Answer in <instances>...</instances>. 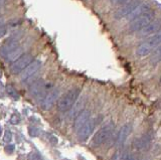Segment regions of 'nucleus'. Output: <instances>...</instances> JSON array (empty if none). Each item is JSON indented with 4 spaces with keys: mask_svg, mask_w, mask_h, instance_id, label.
<instances>
[{
    "mask_svg": "<svg viewBox=\"0 0 161 160\" xmlns=\"http://www.w3.org/2000/svg\"><path fill=\"white\" fill-rule=\"evenodd\" d=\"M160 83H161V78H160Z\"/></svg>",
    "mask_w": 161,
    "mask_h": 160,
    "instance_id": "obj_30",
    "label": "nucleus"
},
{
    "mask_svg": "<svg viewBox=\"0 0 161 160\" xmlns=\"http://www.w3.org/2000/svg\"><path fill=\"white\" fill-rule=\"evenodd\" d=\"M41 68V61H33L30 65H28L27 67L22 70L21 74V81H27L30 78H32L36 73L39 70V68Z\"/></svg>",
    "mask_w": 161,
    "mask_h": 160,
    "instance_id": "obj_8",
    "label": "nucleus"
},
{
    "mask_svg": "<svg viewBox=\"0 0 161 160\" xmlns=\"http://www.w3.org/2000/svg\"><path fill=\"white\" fill-rule=\"evenodd\" d=\"M159 44H161V29L158 32H156V34H154L151 38H149L145 42L141 43L136 49V54L139 56H145L150 54Z\"/></svg>",
    "mask_w": 161,
    "mask_h": 160,
    "instance_id": "obj_2",
    "label": "nucleus"
},
{
    "mask_svg": "<svg viewBox=\"0 0 161 160\" xmlns=\"http://www.w3.org/2000/svg\"><path fill=\"white\" fill-rule=\"evenodd\" d=\"M19 47V43L15 38H9L7 42H5L3 45L0 47V54L3 58H5L6 56L9 54L10 51H12L13 49H15L16 47Z\"/></svg>",
    "mask_w": 161,
    "mask_h": 160,
    "instance_id": "obj_15",
    "label": "nucleus"
},
{
    "mask_svg": "<svg viewBox=\"0 0 161 160\" xmlns=\"http://www.w3.org/2000/svg\"><path fill=\"white\" fill-rule=\"evenodd\" d=\"M81 90L78 88H75L70 90L67 94L63 96L58 102V109L60 112H67L75 105V103L78 101V98L80 96Z\"/></svg>",
    "mask_w": 161,
    "mask_h": 160,
    "instance_id": "obj_1",
    "label": "nucleus"
},
{
    "mask_svg": "<svg viewBox=\"0 0 161 160\" xmlns=\"http://www.w3.org/2000/svg\"><path fill=\"white\" fill-rule=\"evenodd\" d=\"M152 140H153L152 132H147L144 135H142L141 137L136 139L134 143H133V146L137 150H144L150 146V144L152 143Z\"/></svg>",
    "mask_w": 161,
    "mask_h": 160,
    "instance_id": "obj_7",
    "label": "nucleus"
},
{
    "mask_svg": "<svg viewBox=\"0 0 161 160\" xmlns=\"http://www.w3.org/2000/svg\"><path fill=\"white\" fill-rule=\"evenodd\" d=\"M22 52H23V49H22V47L19 45V47H16L15 49H13L12 51L9 52V54L4 59H6V61H9V63H14L16 59H18L20 56H22Z\"/></svg>",
    "mask_w": 161,
    "mask_h": 160,
    "instance_id": "obj_18",
    "label": "nucleus"
},
{
    "mask_svg": "<svg viewBox=\"0 0 161 160\" xmlns=\"http://www.w3.org/2000/svg\"><path fill=\"white\" fill-rule=\"evenodd\" d=\"M139 4L140 3L138 2V0H133V1L129 2V3L125 4L123 7L118 9L116 12H115L114 17L116 18V19H121V18H123L125 16H128Z\"/></svg>",
    "mask_w": 161,
    "mask_h": 160,
    "instance_id": "obj_9",
    "label": "nucleus"
},
{
    "mask_svg": "<svg viewBox=\"0 0 161 160\" xmlns=\"http://www.w3.org/2000/svg\"><path fill=\"white\" fill-rule=\"evenodd\" d=\"M45 91V84L42 80H38V81L34 82L29 88V92L30 95L33 97H38Z\"/></svg>",
    "mask_w": 161,
    "mask_h": 160,
    "instance_id": "obj_16",
    "label": "nucleus"
},
{
    "mask_svg": "<svg viewBox=\"0 0 161 160\" xmlns=\"http://www.w3.org/2000/svg\"><path fill=\"white\" fill-rule=\"evenodd\" d=\"M1 76H2V73H1V70H0V78H1Z\"/></svg>",
    "mask_w": 161,
    "mask_h": 160,
    "instance_id": "obj_28",
    "label": "nucleus"
},
{
    "mask_svg": "<svg viewBox=\"0 0 161 160\" xmlns=\"http://www.w3.org/2000/svg\"><path fill=\"white\" fill-rule=\"evenodd\" d=\"M113 124H107L105 126H103L100 130L96 132V134L93 136L92 139V145L93 146H101L103 144L107 143L113 136Z\"/></svg>",
    "mask_w": 161,
    "mask_h": 160,
    "instance_id": "obj_3",
    "label": "nucleus"
},
{
    "mask_svg": "<svg viewBox=\"0 0 161 160\" xmlns=\"http://www.w3.org/2000/svg\"><path fill=\"white\" fill-rule=\"evenodd\" d=\"M159 61H161V45L155 49L154 54H152V56H151V63L156 65V63H159Z\"/></svg>",
    "mask_w": 161,
    "mask_h": 160,
    "instance_id": "obj_20",
    "label": "nucleus"
},
{
    "mask_svg": "<svg viewBox=\"0 0 161 160\" xmlns=\"http://www.w3.org/2000/svg\"><path fill=\"white\" fill-rule=\"evenodd\" d=\"M31 160H41V157H40L39 155L32 154L31 155Z\"/></svg>",
    "mask_w": 161,
    "mask_h": 160,
    "instance_id": "obj_26",
    "label": "nucleus"
},
{
    "mask_svg": "<svg viewBox=\"0 0 161 160\" xmlns=\"http://www.w3.org/2000/svg\"><path fill=\"white\" fill-rule=\"evenodd\" d=\"M132 131V125L131 124H126L120 129V131L118 132V135L116 137V142H115V146L116 147H121L124 145L126 139L128 138L129 134Z\"/></svg>",
    "mask_w": 161,
    "mask_h": 160,
    "instance_id": "obj_10",
    "label": "nucleus"
},
{
    "mask_svg": "<svg viewBox=\"0 0 161 160\" xmlns=\"http://www.w3.org/2000/svg\"><path fill=\"white\" fill-rule=\"evenodd\" d=\"M10 123L11 124H18L19 123V118L16 115H13L10 119Z\"/></svg>",
    "mask_w": 161,
    "mask_h": 160,
    "instance_id": "obj_24",
    "label": "nucleus"
},
{
    "mask_svg": "<svg viewBox=\"0 0 161 160\" xmlns=\"http://www.w3.org/2000/svg\"><path fill=\"white\" fill-rule=\"evenodd\" d=\"M6 90H7L8 95L10 96L11 98H13L14 100H18V99H19V95H18L17 91L15 90V89L13 88L11 85H8L7 88H6Z\"/></svg>",
    "mask_w": 161,
    "mask_h": 160,
    "instance_id": "obj_21",
    "label": "nucleus"
},
{
    "mask_svg": "<svg viewBox=\"0 0 161 160\" xmlns=\"http://www.w3.org/2000/svg\"><path fill=\"white\" fill-rule=\"evenodd\" d=\"M1 131H2V128H1V126H0V134H1Z\"/></svg>",
    "mask_w": 161,
    "mask_h": 160,
    "instance_id": "obj_29",
    "label": "nucleus"
},
{
    "mask_svg": "<svg viewBox=\"0 0 161 160\" xmlns=\"http://www.w3.org/2000/svg\"><path fill=\"white\" fill-rule=\"evenodd\" d=\"M6 2H7V0H0V8L3 7V6L6 4Z\"/></svg>",
    "mask_w": 161,
    "mask_h": 160,
    "instance_id": "obj_27",
    "label": "nucleus"
},
{
    "mask_svg": "<svg viewBox=\"0 0 161 160\" xmlns=\"http://www.w3.org/2000/svg\"><path fill=\"white\" fill-rule=\"evenodd\" d=\"M6 34V26H5V22L4 19L2 17H0V38L3 37Z\"/></svg>",
    "mask_w": 161,
    "mask_h": 160,
    "instance_id": "obj_22",
    "label": "nucleus"
},
{
    "mask_svg": "<svg viewBox=\"0 0 161 160\" xmlns=\"http://www.w3.org/2000/svg\"><path fill=\"white\" fill-rule=\"evenodd\" d=\"M112 160H135V158L130 152L119 150L113 155Z\"/></svg>",
    "mask_w": 161,
    "mask_h": 160,
    "instance_id": "obj_19",
    "label": "nucleus"
},
{
    "mask_svg": "<svg viewBox=\"0 0 161 160\" xmlns=\"http://www.w3.org/2000/svg\"><path fill=\"white\" fill-rule=\"evenodd\" d=\"M161 28V20L159 19H155L153 21H151L150 23L147 26H145L143 29L139 31V36L141 37H144V36H147L149 34H152L155 32H158Z\"/></svg>",
    "mask_w": 161,
    "mask_h": 160,
    "instance_id": "obj_12",
    "label": "nucleus"
},
{
    "mask_svg": "<svg viewBox=\"0 0 161 160\" xmlns=\"http://www.w3.org/2000/svg\"><path fill=\"white\" fill-rule=\"evenodd\" d=\"M58 96H60V90L58 89H53L51 92L47 94L44 97V101H42V108L44 110H49L51 107L54 105V103L56 102V100L58 99Z\"/></svg>",
    "mask_w": 161,
    "mask_h": 160,
    "instance_id": "obj_11",
    "label": "nucleus"
},
{
    "mask_svg": "<svg viewBox=\"0 0 161 160\" xmlns=\"http://www.w3.org/2000/svg\"><path fill=\"white\" fill-rule=\"evenodd\" d=\"M150 5L147 3H140L139 5L136 7L130 14L128 15V20L132 21V20L136 19L137 17L141 16V15L145 14V13H148L150 12Z\"/></svg>",
    "mask_w": 161,
    "mask_h": 160,
    "instance_id": "obj_13",
    "label": "nucleus"
},
{
    "mask_svg": "<svg viewBox=\"0 0 161 160\" xmlns=\"http://www.w3.org/2000/svg\"><path fill=\"white\" fill-rule=\"evenodd\" d=\"M11 138H12V134H11V132L10 131H6L5 135H4V137H3V141L4 142H6V143H8V142H10L11 141Z\"/></svg>",
    "mask_w": 161,
    "mask_h": 160,
    "instance_id": "obj_23",
    "label": "nucleus"
},
{
    "mask_svg": "<svg viewBox=\"0 0 161 160\" xmlns=\"http://www.w3.org/2000/svg\"><path fill=\"white\" fill-rule=\"evenodd\" d=\"M86 105V99H81L79 101L75 103V105L72 107V110L70 111V117L71 118H76L79 114L84 110V107Z\"/></svg>",
    "mask_w": 161,
    "mask_h": 160,
    "instance_id": "obj_17",
    "label": "nucleus"
},
{
    "mask_svg": "<svg viewBox=\"0 0 161 160\" xmlns=\"http://www.w3.org/2000/svg\"><path fill=\"white\" fill-rule=\"evenodd\" d=\"M32 59H33V56H31L30 54H22L19 59H16L14 63H12V65H11V67H10L11 73L14 75H17V74H19V73H21L27 66L30 65V63H32Z\"/></svg>",
    "mask_w": 161,
    "mask_h": 160,
    "instance_id": "obj_5",
    "label": "nucleus"
},
{
    "mask_svg": "<svg viewBox=\"0 0 161 160\" xmlns=\"http://www.w3.org/2000/svg\"><path fill=\"white\" fill-rule=\"evenodd\" d=\"M90 117H91V112L89 110H83L76 118H75V121H74V129L78 131L80 128L83 126L84 124L88 122L90 120Z\"/></svg>",
    "mask_w": 161,
    "mask_h": 160,
    "instance_id": "obj_14",
    "label": "nucleus"
},
{
    "mask_svg": "<svg viewBox=\"0 0 161 160\" xmlns=\"http://www.w3.org/2000/svg\"><path fill=\"white\" fill-rule=\"evenodd\" d=\"M5 150L8 153H11L13 151V150H14V146H13V145H9V146H7V147L5 148Z\"/></svg>",
    "mask_w": 161,
    "mask_h": 160,
    "instance_id": "obj_25",
    "label": "nucleus"
},
{
    "mask_svg": "<svg viewBox=\"0 0 161 160\" xmlns=\"http://www.w3.org/2000/svg\"><path fill=\"white\" fill-rule=\"evenodd\" d=\"M95 125H96V122H95L94 119H90L86 124H84L80 129L78 130V138L80 139L81 141H86L88 138L91 136V134L94 131Z\"/></svg>",
    "mask_w": 161,
    "mask_h": 160,
    "instance_id": "obj_6",
    "label": "nucleus"
},
{
    "mask_svg": "<svg viewBox=\"0 0 161 160\" xmlns=\"http://www.w3.org/2000/svg\"><path fill=\"white\" fill-rule=\"evenodd\" d=\"M154 19V13L153 12H148L145 14L141 15V16L137 17L136 19L132 20V22L129 25V30L130 31H140L143 29L145 26H147L151 21Z\"/></svg>",
    "mask_w": 161,
    "mask_h": 160,
    "instance_id": "obj_4",
    "label": "nucleus"
}]
</instances>
